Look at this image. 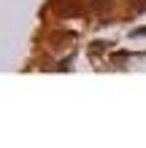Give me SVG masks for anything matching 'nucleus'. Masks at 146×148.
<instances>
[{
    "instance_id": "nucleus-1",
    "label": "nucleus",
    "mask_w": 146,
    "mask_h": 148,
    "mask_svg": "<svg viewBox=\"0 0 146 148\" xmlns=\"http://www.w3.org/2000/svg\"><path fill=\"white\" fill-rule=\"evenodd\" d=\"M92 8H95V11H106V8L111 5V0H92V3H89Z\"/></svg>"
}]
</instances>
